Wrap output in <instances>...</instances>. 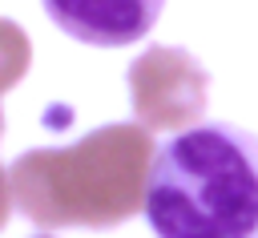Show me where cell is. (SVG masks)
<instances>
[{
    "label": "cell",
    "instance_id": "4",
    "mask_svg": "<svg viewBox=\"0 0 258 238\" xmlns=\"http://www.w3.org/2000/svg\"><path fill=\"white\" fill-rule=\"evenodd\" d=\"M161 4L165 0H44V12L60 32L81 44L121 48L153 28Z\"/></svg>",
    "mask_w": 258,
    "mask_h": 238
},
{
    "label": "cell",
    "instance_id": "1",
    "mask_svg": "<svg viewBox=\"0 0 258 238\" xmlns=\"http://www.w3.org/2000/svg\"><path fill=\"white\" fill-rule=\"evenodd\" d=\"M145 222L157 238H258V133L202 121L153 149Z\"/></svg>",
    "mask_w": 258,
    "mask_h": 238
},
{
    "label": "cell",
    "instance_id": "3",
    "mask_svg": "<svg viewBox=\"0 0 258 238\" xmlns=\"http://www.w3.org/2000/svg\"><path fill=\"white\" fill-rule=\"evenodd\" d=\"M206 69L185 48H149L129 65L133 113L145 129H177L206 113Z\"/></svg>",
    "mask_w": 258,
    "mask_h": 238
},
{
    "label": "cell",
    "instance_id": "5",
    "mask_svg": "<svg viewBox=\"0 0 258 238\" xmlns=\"http://www.w3.org/2000/svg\"><path fill=\"white\" fill-rule=\"evenodd\" d=\"M28 56H32V48H28L24 28L12 24V20H0V93L12 89V85L24 77Z\"/></svg>",
    "mask_w": 258,
    "mask_h": 238
},
{
    "label": "cell",
    "instance_id": "2",
    "mask_svg": "<svg viewBox=\"0 0 258 238\" xmlns=\"http://www.w3.org/2000/svg\"><path fill=\"white\" fill-rule=\"evenodd\" d=\"M153 137L105 125L64 149H32L12 165V198L40 226H117L145 202Z\"/></svg>",
    "mask_w": 258,
    "mask_h": 238
}]
</instances>
